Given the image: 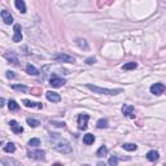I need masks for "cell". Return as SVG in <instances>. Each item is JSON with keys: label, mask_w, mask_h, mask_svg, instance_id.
<instances>
[{"label": "cell", "mask_w": 166, "mask_h": 166, "mask_svg": "<svg viewBox=\"0 0 166 166\" xmlns=\"http://www.w3.org/2000/svg\"><path fill=\"white\" fill-rule=\"evenodd\" d=\"M0 101H1V104H0L1 106H4V105H5V99H4V97H1V100H0Z\"/></svg>", "instance_id": "obj_33"}, {"label": "cell", "mask_w": 166, "mask_h": 166, "mask_svg": "<svg viewBox=\"0 0 166 166\" xmlns=\"http://www.w3.org/2000/svg\"><path fill=\"white\" fill-rule=\"evenodd\" d=\"M53 148L56 149V151L61 152V153H72V145H70L68 141H60V143H55L53 144Z\"/></svg>", "instance_id": "obj_2"}, {"label": "cell", "mask_w": 166, "mask_h": 166, "mask_svg": "<svg viewBox=\"0 0 166 166\" xmlns=\"http://www.w3.org/2000/svg\"><path fill=\"white\" fill-rule=\"evenodd\" d=\"M26 73L30 74V76H38V74H39V70L35 68L34 65L27 64V66H26Z\"/></svg>", "instance_id": "obj_15"}, {"label": "cell", "mask_w": 166, "mask_h": 166, "mask_svg": "<svg viewBox=\"0 0 166 166\" xmlns=\"http://www.w3.org/2000/svg\"><path fill=\"white\" fill-rule=\"evenodd\" d=\"M55 60H57V61H60V62H69V64H74L76 62V58L72 57V56H69V55H66V53H58L55 56Z\"/></svg>", "instance_id": "obj_4"}, {"label": "cell", "mask_w": 166, "mask_h": 166, "mask_svg": "<svg viewBox=\"0 0 166 166\" xmlns=\"http://www.w3.org/2000/svg\"><path fill=\"white\" fill-rule=\"evenodd\" d=\"M23 105L27 106V108H38V109H42L43 108V104H40V102H33L30 100H23Z\"/></svg>", "instance_id": "obj_14"}, {"label": "cell", "mask_w": 166, "mask_h": 166, "mask_svg": "<svg viewBox=\"0 0 166 166\" xmlns=\"http://www.w3.org/2000/svg\"><path fill=\"white\" fill-rule=\"evenodd\" d=\"M51 125H55L56 127H65V122H56V121H52Z\"/></svg>", "instance_id": "obj_30"}, {"label": "cell", "mask_w": 166, "mask_h": 166, "mask_svg": "<svg viewBox=\"0 0 166 166\" xmlns=\"http://www.w3.org/2000/svg\"><path fill=\"white\" fill-rule=\"evenodd\" d=\"M86 87L88 90H91L95 93H100V95H118L122 92V88H117V90H110V88H102V87H97L93 84H86Z\"/></svg>", "instance_id": "obj_1"}, {"label": "cell", "mask_w": 166, "mask_h": 166, "mask_svg": "<svg viewBox=\"0 0 166 166\" xmlns=\"http://www.w3.org/2000/svg\"><path fill=\"white\" fill-rule=\"evenodd\" d=\"M14 4H16L17 9L21 12V13H26V5H25V3H23L22 0H16Z\"/></svg>", "instance_id": "obj_18"}, {"label": "cell", "mask_w": 166, "mask_h": 166, "mask_svg": "<svg viewBox=\"0 0 166 166\" xmlns=\"http://www.w3.org/2000/svg\"><path fill=\"white\" fill-rule=\"evenodd\" d=\"M26 122H27V125H29L30 127H38V126L40 125V122H39L38 120H35V118H27Z\"/></svg>", "instance_id": "obj_23"}, {"label": "cell", "mask_w": 166, "mask_h": 166, "mask_svg": "<svg viewBox=\"0 0 166 166\" xmlns=\"http://www.w3.org/2000/svg\"><path fill=\"white\" fill-rule=\"evenodd\" d=\"M0 16H1L4 23H7V25H10V23H13V17H12L10 12H8L7 9H3L0 12Z\"/></svg>", "instance_id": "obj_10"}, {"label": "cell", "mask_w": 166, "mask_h": 166, "mask_svg": "<svg viewBox=\"0 0 166 166\" xmlns=\"http://www.w3.org/2000/svg\"><path fill=\"white\" fill-rule=\"evenodd\" d=\"M77 44L81 47V48H83V49H88V44H87V42L84 40V39H77Z\"/></svg>", "instance_id": "obj_27"}, {"label": "cell", "mask_w": 166, "mask_h": 166, "mask_svg": "<svg viewBox=\"0 0 166 166\" xmlns=\"http://www.w3.org/2000/svg\"><path fill=\"white\" fill-rule=\"evenodd\" d=\"M86 62L88 65H92V64H95V62H96V58H95V57H90V58H87V60H86Z\"/></svg>", "instance_id": "obj_31"}, {"label": "cell", "mask_w": 166, "mask_h": 166, "mask_svg": "<svg viewBox=\"0 0 166 166\" xmlns=\"http://www.w3.org/2000/svg\"><path fill=\"white\" fill-rule=\"evenodd\" d=\"M118 162H120V160H118V157H117V156H112V157L109 159V161H108L109 166H117Z\"/></svg>", "instance_id": "obj_28"}, {"label": "cell", "mask_w": 166, "mask_h": 166, "mask_svg": "<svg viewBox=\"0 0 166 166\" xmlns=\"http://www.w3.org/2000/svg\"><path fill=\"white\" fill-rule=\"evenodd\" d=\"M93 141H95V136L92 135V134H86V135L83 136V143H84L86 145L93 144Z\"/></svg>", "instance_id": "obj_16"}, {"label": "cell", "mask_w": 166, "mask_h": 166, "mask_svg": "<svg viewBox=\"0 0 166 166\" xmlns=\"http://www.w3.org/2000/svg\"><path fill=\"white\" fill-rule=\"evenodd\" d=\"M122 113H123L126 117H129V118H135V110H134L132 105L123 104V106H122Z\"/></svg>", "instance_id": "obj_6"}, {"label": "cell", "mask_w": 166, "mask_h": 166, "mask_svg": "<svg viewBox=\"0 0 166 166\" xmlns=\"http://www.w3.org/2000/svg\"><path fill=\"white\" fill-rule=\"evenodd\" d=\"M4 57H5V58H8V60H9L10 62H12V64H14V65H18V60H17V57H16L14 56V55L13 53H5V55H4Z\"/></svg>", "instance_id": "obj_20"}, {"label": "cell", "mask_w": 166, "mask_h": 166, "mask_svg": "<svg viewBox=\"0 0 166 166\" xmlns=\"http://www.w3.org/2000/svg\"><path fill=\"white\" fill-rule=\"evenodd\" d=\"M84 166H90V165H84Z\"/></svg>", "instance_id": "obj_36"}, {"label": "cell", "mask_w": 166, "mask_h": 166, "mask_svg": "<svg viewBox=\"0 0 166 166\" xmlns=\"http://www.w3.org/2000/svg\"><path fill=\"white\" fill-rule=\"evenodd\" d=\"M106 153H108V148L105 147V145H101L100 148L97 149V152H96V156L97 157H104Z\"/></svg>", "instance_id": "obj_22"}, {"label": "cell", "mask_w": 166, "mask_h": 166, "mask_svg": "<svg viewBox=\"0 0 166 166\" xmlns=\"http://www.w3.org/2000/svg\"><path fill=\"white\" fill-rule=\"evenodd\" d=\"M46 96L47 99H48L49 101H52V102H58V101H61V96L58 95L57 92H53V91H47L46 92Z\"/></svg>", "instance_id": "obj_12"}, {"label": "cell", "mask_w": 166, "mask_h": 166, "mask_svg": "<svg viewBox=\"0 0 166 166\" xmlns=\"http://www.w3.org/2000/svg\"><path fill=\"white\" fill-rule=\"evenodd\" d=\"M16 151V145L13 143H8L4 145V152H7V153H13Z\"/></svg>", "instance_id": "obj_21"}, {"label": "cell", "mask_w": 166, "mask_h": 166, "mask_svg": "<svg viewBox=\"0 0 166 166\" xmlns=\"http://www.w3.org/2000/svg\"><path fill=\"white\" fill-rule=\"evenodd\" d=\"M13 31H14V34H13V42H16V43H18V42H21L22 40V31H21V25H18V23H16L14 25V29H13Z\"/></svg>", "instance_id": "obj_9"}, {"label": "cell", "mask_w": 166, "mask_h": 166, "mask_svg": "<svg viewBox=\"0 0 166 166\" xmlns=\"http://www.w3.org/2000/svg\"><path fill=\"white\" fill-rule=\"evenodd\" d=\"M14 73L13 72H10V70H8L7 72V78H9V79H12V78H14Z\"/></svg>", "instance_id": "obj_32"}, {"label": "cell", "mask_w": 166, "mask_h": 166, "mask_svg": "<svg viewBox=\"0 0 166 166\" xmlns=\"http://www.w3.org/2000/svg\"><path fill=\"white\" fill-rule=\"evenodd\" d=\"M44 151H30L29 153H27V156L30 157V159H33V160H38V161H42V160H44L46 157H44Z\"/></svg>", "instance_id": "obj_7"}, {"label": "cell", "mask_w": 166, "mask_h": 166, "mask_svg": "<svg viewBox=\"0 0 166 166\" xmlns=\"http://www.w3.org/2000/svg\"><path fill=\"white\" fill-rule=\"evenodd\" d=\"M147 159L151 161V162H156V161H159L160 155H159V152H157V151H149L147 153Z\"/></svg>", "instance_id": "obj_13"}, {"label": "cell", "mask_w": 166, "mask_h": 166, "mask_svg": "<svg viewBox=\"0 0 166 166\" xmlns=\"http://www.w3.org/2000/svg\"><path fill=\"white\" fill-rule=\"evenodd\" d=\"M88 120H90V116L86 113H82L78 116L77 121H78V127L81 130H86L87 129V123H88Z\"/></svg>", "instance_id": "obj_3"}, {"label": "cell", "mask_w": 166, "mask_h": 166, "mask_svg": "<svg viewBox=\"0 0 166 166\" xmlns=\"http://www.w3.org/2000/svg\"><path fill=\"white\" fill-rule=\"evenodd\" d=\"M65 83H66V81L62 79V78L58 77V76H52V77H51V79H49V84L52 86V87H56V88L64 86Z\"/></svg>", "instance_id": "obj_5"}, {"label": "cell", "mask_w": 166, "mask_h": 166, "mask_svg": "<svg viewBox=\"0 0 166 166\" xmlns=\"http://www.w3.org/2000/svg\"><path fill=\"white\" fill-rule=\"evenodd\" d=\"M9 126H10V130H12V131H13L14 134H22V132H23V127L18 123L17 121L12 120V121L9 122Z\"/></svg>", "instance_id": "obj_11"}, {"label": "cell", "mask_w": 166, "mask_h": 166, "mask_svg": "<svg viewBox=\"0 0 166 166\" xmlns=\"http://www.w3.org/2000/svg\"><path fill=\"white\" fill-rule=\"evenodd\" d=\"M136 66H138L136 62H127V64L122 65V69L123 70H132V69H135Z\"/></svg>", "instance_id": "obj_25"}, {"label": "cell", "mask_w": 166, "mask_h": 166, "mask_svg": "<svg viewBox=\"0 0 166 166\" xmlns=\"http://www.w3.org/2000/svg\"><path fill=\"white\" fill-rule=\"evenodd\" d=\"M12 88L16 90V91H22V92L29 91V88H27L26 86H23V84H13V86H12Z\"/></svg>", "instance_id": "obj_26"}, {"label": "cell", "mask_w": 166, "mask_h": 166, "mask_svg": "<svg viewBox=\"0 0 166 166\" xmlns=\"http://www.w3.org/2000/svg\"><path fill=\"white\" fill-rule=\"evenodd\" d=\"M8 106H9V110H12V112H16V110L19 109V105L17 104V101H14V100H10L8 102Z\"/></svg>", "instance_id": "obj_24"}, {"label": "cell", "mask_w": 166, "mask_h": 166, "mask_svg": "<svg viewBox=\"0 0 166 166\" xmlns=\"http://www.w3.org/2000/svg\"><path fill=\"white\" fill-rule=\"evenodd\" d=\"M97 166H106V164L102 162V161H100V162H97Z\"/></svg>", "instance_id": "obj_34"}, {"label": "cell", "mask_w": 166, "mask_h": 166, "mask_svg": "<svg viewBox=\"0 0 166 166\" xmlns=\"http://www.w3.org/2000/svg\"><path fill=\"white\" fill-rule=\"evenodd\" d=\"M122 148H123L125 151L132 152V151H136V149H138V145L134 144V143H123V144H122Z\"/></svg>", "instance_id": "obj_17"}, {"label": "cell", "mask_w": 166, "mask_h": 166, "mask_svg": "<svg viewBox=\"0 0 166 166\" xmlns=\"http://www.w3.org/2000/svg\"><path fill=\"white\" fill-rule=\"evenodd\" d=\"M27 145H30V147H38V145H40V140L37 139V138H34V139H30Z\"/></svg>", "instance_id": "obj_29"}, {"label": "cell", "mask_w": 166, "mask_h": 166, "mask_svg": "<svg viewBox=\"0 0 166 166\" xmlns=\"http://www.w3.org/2000/svg\"><path fill=\"white\" fill-rule=\"evenodd\" d=\"M165 84H162V83H155L153 86H151V93L153 95H161L165 92Z\"/></svg>", "instance_id": "obj_8"}, {"label": "cell", "mask_w": 166, "mask_h": 166, "mask_svg": "<svg viewBox=\"0 0 166 166\" xmlns=\"http://www.w3.org/2000/svg\"><path fill=\"white\" fill-rule=\"evenodd\" d=\"M96 127L97 129H106V127H108V120H105V118L99 120L96 122Z\"/></svg>", "instance_id": "obj_19"}, {"label": "cell", "mask_w": 166, "mask_h": 166, "mask_svg": "<svg viewBox=\"0 0 166 166\" xmlns=\"http://www.w3.org/2000/svg\"><path fill=\"white\" fill-rule=\"evenodd\" d=\"M52 166H62V164H60V162H56V164H53Z\"/></svg>", "instance_id": "obj_35"}]
</instances>
